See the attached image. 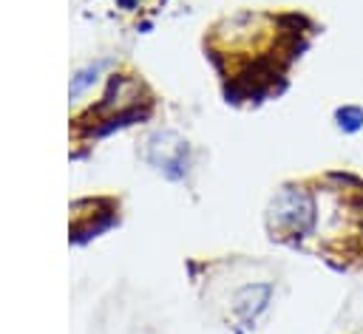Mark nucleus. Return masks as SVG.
I'll list each match as a JSON object with an SVG mask.
<instances>
[{"label": "nucleus", "mask_w": 363, "mask_h": 334, "mask_svg": "<svg viewBox=\"0 0 363 334\" xmlns=\"http://www.w3.org/2000/svg\"><path fill=\"white\" fill-rule=\"evenodd\" d=\"M272 221L286 232H306L312 224V198L301 190H286L272 204Z\"/></svg>", "instance_id": "f257e3e1"}, {"label": "nucleus", "mask_w": 363, "mask_h": 334, "mask_svg": "<svg viewBox=\"0 0 363 334\" xmlns=\"http://www.w3.org/2000/svg\"><path fill=\"white\" fill-rule=\"evenodd\" d=\"M337 119H340V127H346V130H357L360 122H363V113H360L357 108H343V110L337 113Z\"/></svg>", "instance_id": "f03ea898"}]
</instances>
